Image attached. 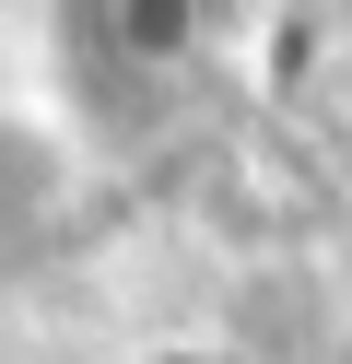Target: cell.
<instances>
[{
    "mask_svg": "<svg viewBox=\"0 0 352 364\" xmlns=\"http://www.w3.org/2000/svg\"><path fill=\"white\" fill-rule=\"evenodd\" d=\"M70 36H82L106 71H188V59L223 36V0H70Z\"/></svg>",
    "mask_w": 352,
    "mask_h": 364,
    "instance_id": "1",
    "label": "cell"
},
{
    "mask_svg": "<svg viewBox=\"0 0 352 364\" xmlns=\"http://www.w3.org/2000/svg\"><path fill=\"white\" fill-rule=\"evenodd\" d=\"M129 364H223V353H200V341H153V353H129Z\"/></svg>",
    "mask_w": 352,
    "mask_h": 364,
    "instance_id": "2",
    "label": "cell"
}]
</instances>
